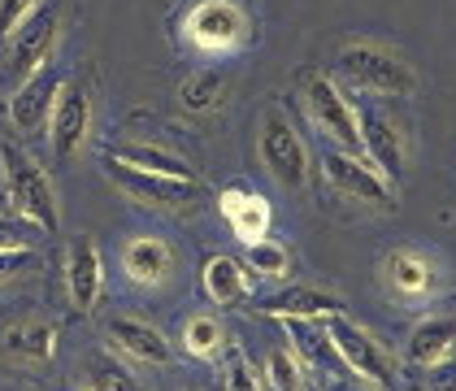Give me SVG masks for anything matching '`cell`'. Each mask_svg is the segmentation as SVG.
<instances>
[{"instance_id":"7a4b0ae2","label":"cell","mask_w":456,"mask_h":391,"mask_svg":"<svg viewBox=\"0 0 456 391\" xmlns=\"http://www.w3.org/2000/svg\"><path fill=\"white\" fill-rule=\"evenodd\" d=\"M339 74L361 92H379V96H413L418 92V74L413 66L374 39H352L339 48Z\"/></svg>"},{"instance_id":"e575fe53","label":"cell","mask_w":456,"mask_h":391,"mask_svg":"<svg viewBox=\"0 0 456 391\" xmlns=\"http://www.w3.org/2000/svg\"><path fill=\"white\" fill-rule=\"evenodd\" d=\"M83 391H87V387H83Z\"/></svg>"},{"instance_id":"d6a6232c","label":"cell","mask_w":456,"mask_h":391,"mask_svg":"<svg viewBox=\"0 0 456 391\" xmlns=\"http://www.w3.org/2000/svg\"><path fill=\"white\" fill-rule=\"evenodd\" d=\"M335 391H361V387H335Z\"/></svg>"},{"instance_id":"484cf974","label":"cell","mask_w":456,"mask_h":391,"mask_svg":"<svg viewBox=\"0 0 456 391\" xmlns=\"http://www.w3.org/2000/svg\"><path fill=\"white\" fill-rule=\"evenodd\" d=\"M183 344H187V353L191 356H213L217 348H222V322L205 318V314L187 318V326H183Z\"/></svg>"},{"instance_id":"277c9868","label":"cell","mask_w":456,"mask_h":391,"mask_svg":"<svg viewBox=\"0 0 456 391\" xmlns=\"http://www.w3.org/2000/svg\"><path fill=\"white\" fill-rule=\"evenodd\" d=\"M322 330H326V344L335 348V356L348 365L356 379H365L374 387H391L395 383V361H391V353L365 326H356L344 314H335V318H322Z\"/></svg>"},{"instance_id":"83f0119b","label":"cell","mask_w":456,"mask_h":391,"mask_svg":"<svg viewBox=\"0 0 456 391\" xmlns=\"http://www.w3.org/2000/svg\"><path fill=\"white\" fill-rule=\"evenodd\" d=\"M36 9H39V0H0V39L13 36Z\"/></svg>"},{"instance_id":"52a82bcc","label":"cell","mask_w":456,"mask_h":391,"mask_svg":"<svg viewBox=\"0 0 456 391\" xmlns=\"http://www.w3.org/2000/svg\"><path fill=\"white\" fill-rule=\"evenodd\" d=\"M322 175L330 178V187L339 196H348L356 205H374V209H391L395 205V187L374 166H365L361 157H352V152L326 148L322 152Z\"/></svg>"},{"instance_id":"3957f363","label":"cell","mask_w":456,"mask_h":391,"mask_svg":"<svg viewBox=\"0 0 456 391\" xmlns=\"http://www.w3.org/2000/svg\"><path fill=\"white\" fill-rule=\"evenodd\" d=\"M256 152H261L265 170H270V178H274L279 187L300 191V187L309 183V170H314L309 148H305V140H300V131L282 118V109H265V113H261V126H256Z\"/></svg>"},{"instance_id":"f546056e","label":"cell","mask_w":456,"mask_h":391,"mask_svg":"<svg viewBox=\"0 0 456 391\" xmlns=\"http://www.w3.org/2000/svg\"><path fill=\"white\" fill-rule=\"evenodd\" d=\"M426 387L430 391H456V356H444L439 365L426 370Z\"/></svg>"},{"instance_id":"9c48e42d","label":"cell","mask_w":456,"mask_h":391,"mask_svg":"<svg viewBox=\"0 0 456 391\" xmlns=\"http://www.w3.org/2000/svg\"><path fill=\"white\" fill-rule=\"evenodd\" d=\"M248 36V18L235 0H200L187 13V39L205 53H231Z\"/></svg>"},{"instance_id":"7c38bea8","label":"cell","mask_w":456,"mask_h":391,"mask_svg":"<svg viewBox=\"0 0 456 391\" xmlns=\"http://www.w3.org/2000/svg\"><path fill=\"white\" fill-rule=\"evenodd\" d=\"M66 287H70V305L78 314H92L105 287V265H101V248L92 235H78L70 244V261H66Z\"/></svg>"},{"instance_id":"4316f807","label":"cell","mask_w":456,"mask_h":391,"mask_svg":"<svg viewBox=\"0 0 456 391\" xmlns=\"http://www.w3.org/2000/svg\"><path fill=\"white\" fill-rule=\"evenodd\" d=\"M248 265L256 270V274H265V279H279V274H287V248L282 244H274V240H256V244H248Z\"/></svg>"},{"instance_id":"5bb4252c","label":"cell","mask_w":456,"mask_h":391,"mask_svg":"<svg viewBox=\"0 0 456 391\" xmlns=\"http://www.w3.org/2000/svg\"><path fill=\"white\" fill-rule=\"evenodd\" d=\"M105 339L113 344L118 356H131L140 365H166L170 361V339L140 318H113L105 326Z\"/></svg>"},{"instance_id":"8992f818","label":"cell","mask_w":456,"mask_h":391,"mask_svg":"<svg viewBox=\"0 0 456 391\" xmlns=\"http://www.w3.org/2000/svg\"><path fill=\"white\" fill-rule=\"evenodd\" d=\"M57 39H61V13H57V4L36 9V13L9 36V74H13L18 87H22L27 78H36L39 70H48V57H53Z\"/></svg>"},{"instance_id":"5b68a950","label":"cell","mask_w":456,"mask_h":391,"mask_svg":"<svg viewBox=\"0 0 456 391\" xmlns=\"http://www.w3.org/2000/svg\"><path fill=\"white\" fill-rule=\"evenodd\" d=\"M305 105H309V118L317 122V131H326L339 152H352V157H365L361 152V126H356V105L335 87V78L309 70L305 74Z\"/></svg>"},{"instance_id":"cb8c5ba5","label":"cell","mask_w":456,"mask_h":391,"mask_svg":"<svg viewBox=\"0 0 456 391\" xmlns=\"http://www.w3.org/2000/svg\"><path fill=\"white\" fill-rule=\"evenodd\" d=\"M178 101L183 109H191V113H209L217 101H222V74H191L187 83H183V92H178Z\"/></svg>"},{"instance_id":"836d02e7","label":"cell","mask_w":456,"mask_h":391,"mask_svg":"<svg viewBox=\"0 0 456 391\" xmlns=\"http://www.w3.org/2000/svg\"><path fill=\"white\" fill-rule=\"evenodd\" d=\"M187 391H200V387H187Z\"/></svg>"},{"instance_id":"ba28073f","label":"cell","mask_w":456,"mask_h":391,"mask_svg":"<svg viewBox=\"0 0 456 391\" xmlns=\"http://www.w3.org/2000/svg\"><path fill=\"white\" fill-rule=\"evenodd\" d=\"M105 175L126 191V196H135L143 205H152V209H183V205H191L196 196H200V183H183V178H161V175H148V170H135V166H126V161H118L113 152L105 157Z\"/></svg>"},{"instance_id":"1f68e13d","label":"cell","mask_w":456,"mask_h":391,"mask_svg":"<svg viewBox=\"0 0 456 391\" xmlns=\"http://www.w3.org/2000/svg\"><path fill=\"white\" fill-rule=\"evenodd\" d=\"M31 265V252L22 248V252H0V283H9L13 274H22Z\"/></svg>"},{"instance_id":"d4e9b609","label":"cell","mask_w":456,"mask_h":391,"mask_svg":"<svg viewBox=\"0 0 456 391\" xmlns=\"http://www.w3.org/2000/svg\"><path fill=\"white\" fill-rule=\"evenodd\" d=\"M265 370H270L274 391H305V361H300L296 348H274L270 361H265Z\"/></svg>"},{"instance_id":"6da1fadb","label":"cell","mask_w":456,"mask_h":391,"mask_svg":"<svg viewBox=\"0 0 456 391\" xmlns=\"http://www.w3.org/2000/svg\"><path fill=\"white\" fill-rule=\"evenodd\" d=\"M0 175H4V196L22 222L39 226L44 235H53L61 226V205H57L53 178L44 175L36 157H27L13 143H0Z\"/></svg>"},{"instance_id":"7402d4cb","label":"cell","mask_w":456,"mask_h":391,"mask_svg":"<svg viewBox=\"0 0 456 391\" xmlns=\"http://www.w3.org/2000/svg\"><path fill=\"white\" fill-rule=\"evenodd\" d=\"M205 291H209V300H217V305H235L248 291L244 265L235 257H213L209 265H205Z\"/></svg>"},{"instance_id":"ac0fdd59","label":"cell","mask_w":456,"mask_h":391,"mask_svg":"<svg viewBox=\"0 0 456 391\" xmlns=\"http://www.w3.org/2000/svg\"><path fill=\"white\" fill-rule=\"evenodd\" d=\"M222 214H226L231 231L244 244L265 240V231H270V200L256 196V191H248V187H226L222 191Z\"/></svg>"},{"instance_id":"d6986e66","label":"cell","mask_w":456,"mask_h":391,"mask_svg":"<svg viewBox=\"0 0 456 391\" xmlns=\"http://www.w3.org/2000/svg\"><path fill=\"white\" fill-rule=\"evenodd\" d=\"M170 265H175V252H170L166 240H157V235H140V240H131V244L122 248V270L140 287H157L170 274Z\"/></svg>"},{"instance_id":"ffe728a7","label":"cell","mask_w":456,"mask_h":391,"mask_svg":"<svg viewBox=\"0 0 456 391\" xmlns=\"http://www.w3.org/2000/svg\"><path fill=\"white\" fill-rule=\"evenodd\" d=\"M113 157L118 161H126V166H135V170H148V175H161V178H183V183H200V175L175 157V152H166V148H157V143H140V140H122L113 148Z\"/></svg>"},{"instance_id":"44dd1931","label":"cell","mask_w":456,"mask_h":391,"mask_svg":"<svg viewBox=\"0 0 456 391\" xmlns=\"http://www.w3.org/2000/svg\"><path fill=\"white\" fill-rule=\"evenodd\" d=\"M456 348V322L452 318H421L413 326V335H409V361L421 365V370H430V365H439L444 356H452Z\"/></svg>"},{"instance_id":"e0dca14e","label":"cell","mask_w":456,"mask_h":391,"mask_svg":"<svg viewBox=\"0 0 456 391\" xmlns=\"http://www.w3.org/2000/svg\"><path fill=\"white\" fill-rule=\"evenodd\" d=\"M0 348L22 361V365H48L57 353V322L48 318H22L13 322L4 335H0Z\"/></svg>"},{"instance_id":"2e32d148","label":"cell","mask_w":456,"mask_h":391,"mask_svg":"<svg viewBox=\"0 0 456 391\" xmlns=\"http://www.w3.org/2000/svg\"><path fill=\"white\" fill-rule=\"evenodd\" d=\"M61 96V78L53 70H39L36 78H27L18 92H13V105H9V118L18 131H39L48 118H53V105Z\"/></svg>"},{"instance_id":"603a6c76","label":"cell","mask_w":456,"mask_h":391,"mask_svg":"<svg viewBox=\"0 0 456 391\" xmlns=\"http://www.w3.org/2000/svg\"><path fill=\"white\" fill-rule=\"evenodd\" d=\"M83 383H87V391H140L135 374L122 361H113L109 353H96L83 365Z\"/></svg>"},{"instance_id":"8fae6325","label":"cell","mask_w":456,"mask_h":391,"mask_svg":"<svg viewBox=\"0 0 456 391\" xmlns=\"http://www.w3.org/2000/svg\"><path fill=\"white\" fill-rule=\"evenodd\" d=\"M92 131V92L83 83H61V96L48 118V140L57 148V157H74Z\"/></svg>"},{"instance_id":"30bf717a","label":"cell","mask_w":456,"mask_h":391,"mask_svg":"<svg viewBox=\"0 0 456 391\" xmlns=\"http://www.w3.org/2000/svg\"><path fill=\"white\" fill-rule=\"evenodd\" d=\"M356 126H361V152L395 187L404 178V135L395 131V122L387 113H379L370 105H356Z\"/></svg>"},{"instance_id":"9a60e30c","label":"cell","mask_w":456,"mask_h":391,"mask_svg":"<svg viewBox=\"0 0 456 391\" xmlns=\"http://www.w3.org/2000/svg\"><path fill=\"white\" fill-rule=\"evenodd\" d=\"M383 279L395 296L421 300V296H430L439 287V265H435V257H426L418 248H395L383 261Z\"/></svg>"},{"instance_id":"4dcf8cb0","label":"cell","mask_w":456,"mask_h":391,"mask_svg":"<svg viewBox=\"0 0 456 391\" xmlns=\"http://www.w3.org/2000/svg\"><path fill=\"white\" fill-rule=\"evenodd\" d=\"M27 240H22V226L13 217H0V252H22Z\"/></svg>"},{"instance_id":"4fadbf2b","label":"cell","mask_w":456,"mask_h":391,"mask_svg":"<svg viewBox=\"0 0 456 391\" xmlns=\"http://www.w3.org/2000/svg\"><path fill=\"white\" fill-rule=\"evenodd\" d=\"M261 309H265L270 318H282V322H314V318H335V314H344V300L330 296L326 287L291 283V287H279Z\"/></svg>"},{"instance_id":"f1b7e54d","label":"cell","mask_w":456,"mask_h":391,"mask_svg":"<svg viewBox=\"0 0 456 391\" xmlns=\"http://www.w3.org/2000/svg\"><path fill=\"white\" fill-rule=\"evenodd\" d=\"M226 391H261L252 365H248L240 353H231V361H226Z\"/></svg>"}]
</instances>
